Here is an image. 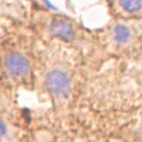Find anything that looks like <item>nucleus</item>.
I'll use <instances>...</instances> for the list:
<instances>
[{"label": "nucleus", "mask_w": 142, "mask_h": 142, "mask_svg": "<svg viewBox=\"0 0 142 142\" xmlns=\"http://www.w3.org/2000/svg\"><path fill=\"white\" fill-rule=\"evenodd\" d=\"M141 119H142V117H141Z\"/></svg>", "instance_id": "nucleus-7"}, {"label": "nucleus", "mask_w": 142, "mask_h": 142, "mask_svg": "<svg viewBox=\"0 0 142 142\" xmlns=\"http://www.w3.org/2000/svg\"><path fill=\"white\" fill-rule=\"evenodd\" d=\"M4 67L13 78H23L29 73V62L22 53L10 52L4 59Z\"/></svg>", "instance_id": "nucleus-2"}, {"label": "nucleus", "mask_w": 142, "mask_h": 142, "mask_svg": "<svg viewBox=\"0 0 142 142\" xmlns=\"http://www.w3.org/2000/svg\"><path fill=\"white\" fill-rule=\"evenodd\" d=\"M6 133H7V126H6V124H4V122L0 119V138L3 137Z\"/></svg>", "instance_id": "nucleus-6"}, {"label": "nucleus", "mask_w": 142, "mask_h": 142, "mask_svg": "<svg viewBox=\"0 0 142 142\" xmlns=\"http://www.w3.org/2000/svg\"><path fill=\"white\" fill-rule=\"evenodd\" d=\"M119 3L122 9L126 12H138L142 8V1L141 0H119Z\"/></svg>", "instance_id": "nucleus-5"}, {"label": "nucleus", "mask_w": 142, "mask_h": 142, "mask_svg": "<svg viewBox=\"0 0 142 142\" xmlns=\"http://www.w3.org/2000/svg\"><path fill=\"white\" fill-rule=\"evenodd\" d=\"M113 38L118 43H125L131 38V31L126 26L118 24L113 29Z\"/></svg>", "instance_id": "nucleus-4"}, {"label": "nucleus", "mask_w": 142, "mask_h": 142, "mask_svg": "<svg viewBox=\"0 0 142 142\" xmlns=\"http://www.w3.org/2000/svg\"><path fill=\"white\" fill-rule=\"evenodd\" d=\"M48 29L52 36L64 40H71L75 37L74 27L69 20L61 17L52 18V20L48 24Z\"/></svg>", "instance_id": "nucleus-3"}, {"label": "nucleus", "mask_w": 142, "mask_h": 142, "mask_svg": "<svg viewBox=\"0 0 142 142\" xmlns=\"http://www.w3.org/2000/svg\"><path fill=\"white\" fill-rule=\"evenodd\" d=\"M44 83L53 98H68L71 89V82L68 74L61 69H53L46 74Z\"/></svg>", "instance_id": "nucleus-1"}]
</instances>
